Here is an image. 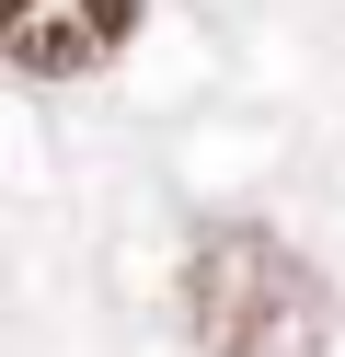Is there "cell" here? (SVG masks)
<instances>
[{
	"mask_svg": "<svg viewBox=\"0 0 345 357\" xmlns=\"http://www.w3.org/2000/svg\"><path fill=\"white\" fill-rule=\"evenodd\" d=\"M184 334L207 357H322L334 300L265 219H207L184 254Z\"/></svg>",
	"mask_w": 345,
	"mask_h": 357,
	"instance_id": "1",
	"label": "cell"
},
{
	"mask_svg": "<svg viewBox=\"0 0 345 357\" xmlns=\"http://www.w3.org/2000/svg\"><path fill=\"white\" fill-rule=\"evenodd\" d=\"M138 12L150 0H0V47L23 81H81L138 35Z\"/></svg>",
	"mask_w": 345,
	"mask_h": 357,
	"instance_id": "2",
	"label": "cell"
}]
</instances>
